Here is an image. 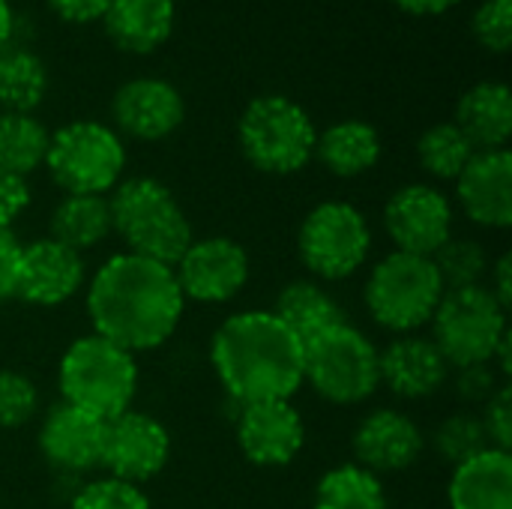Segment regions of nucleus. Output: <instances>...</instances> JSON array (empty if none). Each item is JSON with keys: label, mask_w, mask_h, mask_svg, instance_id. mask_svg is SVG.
I'll list each match as a JSON object with an SVG mask.
<instances>
[{"label": "nucleus", "mask_w": 512, "mask_h": 509, "mask_svg": "<svg viewBox=\"0 0 512 509\" xmlns=\"http://www.w3.org/2000/svg\"><path fill=\"white\" fill-rule=\"evenodd\" d=\"M354 462L372 474H399L420 462L426 435L414 417L393 408H375L360 420L351 438Z\"/></svg>", "instance_id": "17"}, {"label": "nucleus", "mask_w": 512, "mask_h": 509, "mask_svg": "<svg viewBox=\"0 0 512 509\" xmlns=\"http://www.w3.org/2000/svg\"><path fill=\"white\" fill-rule=\"evenodd\" d=\"M474 150H507L512 135V93L504 81H480L462 93L453 120Z\"/></svg>", "instance_id": "22"}, {"label": "nucleus", "mask_w": 512, "mask_h": 509, "mask_svg": "<svg viewBox=\"0 0 512 509\" xmlns=\"http://www.w3.org/2000/svg\"><path fill=\"white\" fill-rule=\"evenodd\" d=\"M111 228L126 243V252L174 267L189 249L192 225L177 204V195L153 177H129L108 195Z\"/></svg>", "instance_id": "3"}, {"label": "nucleus", "mask_w": 512, "mask_h": 509, "mask_svg": "<svg viewBox=\"0 0 512 509\" xmlns=\"http://www.w3.org/2000/svg\"><path fill=\"white\" fill-rule=\"evenodd\" d=\"M474 144L465 138V132L450 120V123H435L429 126L420 141H417V159L423 171L435 180H453L465 171V165L474 159Z\"/></svg>", "instance_id": "30"}, {"label": "nucleus", "mask_w": 512, "mask_h": 509, "mask_svg": "<svg viewBox=\"0 0 512 509\" xmlns=\"http://www.w3.org/2000/svg\"><path fill=\"white\" fill-rule=\"evenodd\" d=\"M303 384L330 405H363L381 387L375 342L351 321L306 339Z\"/></svg>", "instance_id": "6"}, {"label": "nucleus", "mask_w": 512, "mask_h": 509, "mask_svg": "<svg viewBox=\"0 0 512 509\" xmlns=\"http://www.w3.org/2000/svg\"><path fill=\"white\" fill-rule=\"evenodd\" d=\"M474 36L486 51L504 54L512 45V0H486L474 12Z\"/></svg>", "instance_id": "36"}, {"label": "nucleus", "mask_w": 512, "mask_h": 509, "mask_svg": "<svg viewBox=\"0 0 512 509\" xmlns=\"http://www.w3.org/2000/svg\"><path fill=\"white\" fill-rule=\"evenodd\" d=\"M111 114L123 135L135 141H162L180 129L186 117V102L171 81L144 75L117 87L111 99Z\"/></svg>", "instance_id": "18"}, {"label": "nucleus", "mask_w": 512, "mask_h": 509, "mask_svg": "<svg viewBox=\"0 0 512 509\" xmlns=\"http://www.w3.org/2000/svg\"><path fill=\"white\" fill-rule=\"evenodd\" d=\"M30 186L24 177L0 171V228H12V222L27 210Z\"/></svg>", "instance_id": "38"}, {"label": "nucleus", "mask_w": 512, "mask_h": 509, "mask_svg": "<svg viewBox=\"0 0 512 509\" xmlns=\"http://www.w3.org/2000/svg\"><path fill=\"white\" fill-rule=\"evenodd\" d=\"M60 402H69L102 423L129 411L138 393L135 354L120 345L87 333L78 336L60 357L57 366Z\"/></svg>", "instance_id": "4"}, {"label": "nucleus", "mask_w": 512, "mask_h": 509, "mask_svg": "<svg viewBox=\"0 0 512 509\" xmlns=\"http://www.w3.org/2000/svg\"><path fill=\"white\" fill-rule=\"evenodd\" d=\"M444 297V282L432 258L411 252H390L381 258L363 288L372 321L396 336L426 327Z\"/></svg>", "instance_id": "7"}, {"label": "nucleus", "mask_w": 512, "mask_h": 509, "mask_svg": "<svg viewBox=\"0 0 512 509\" xmlns=\"http://www.w3.org/2000/svg\"><path fill=\"white\" fill-rule=\"evenodd\" d=\"M39 414L36 384L15 369H0V429H24Z\"/></svg>", "instance_id": "34"}, {"label": "nucleus", "mask_w": 512, "mask_h": 509, "mask_svg": "<svg viewBox=\"0 0 512 509\" xmlns=\"http://www.w3.org/2000/svg\"><path fill=\"white\" fill-rule=\"evenodd\" d=\"M234 435L243 459L258 468L291 465L306 444V423L291 399L240 405L234 417Z\"/></svg>", "instance_id": "14"}, {"label": "nucleus", "mask_w": 512, "mask_h": 509, "mask_svg": "<svg viewBox=\"0 0 512 509\" xmlns=\"http://www.w3.org/2000/svg\"><path fill=\"white\" fill-rule=\"evenodd\" d=\"M378 372L381 384L393 396L405 402H420L435 396L450 381L453 369L429 336L405 333L396 336L384 351H378Z\"/></svg>", "instance_id": "20"}, {"label": "nucleus", "mask_w": 512, "mask_h": 509, "mask_svg": "<svg viewBox=\"0 0 512 509\" xmlns=\"http://www.w3.org/2000/svg\"><path fill=\"white\" fill-rule=\"evenodd\" d=\"M108 195H63L48 216V237L72 252H87L111 234Z\"/></svg>", "instance_id": "26"}, {"label": "nucleus", "mask_w": 512, "mask_h": 509, "mask_svg": "<svg viewBox=\"0 0 512 509\" xmlns=\"http://www.w3.org/2000/svg\"><path fill=\"white\" fill-rule=\"evenodd\" d=\"M45 168L66 195H108L126 168L123 138L99 120H72L51 132Z\"/></svg>", "instance_id": "8"}, {"label": "nucleus", "mask_w": 512, "mask_h": 509, "mask_svg": "<svg viewBox=\"0 0 512 509\" xmlns=\"http://www.w3.org/2000/svg\"><path fill=\"white\" fill-rule=\"evenodd\" d=\"M48 93V69L39 54L27 48L0 51V108L30 114Z\"/></svg>", "instance_id": "28"}, {"label": "nucleus", "mask_w": 512, "mask_h": 509, "mask_svg": "<svg viewBox=\"0 0 512 509\" xmlns=\"http://www.w3.org/2000/svg\"><path fill=\"white\" fill-rule=\"evenodd\" d=\"M432 450L438 453V459H444L450 468H459L471 459H477L480 453L492 450L489 435L483 429L480 414L474 411H456L447 420H441L432 432Z\"/></svg>", "instance_id": "32"}, {"label": "nucleus", "mask_w": 512, "mask_h": 509, "mask_svg": "<svg viewBox=\"0 0 512 509\" xmlns=\"http://www.w3.org/2000/svg\"><path fill=\"white\" fill-rule=\"evenodd\" d=\"M51 132L33 114L0 111V171L15 177H30L45 165Z\"/></svg>", "instance_id": "29"}, {"label": "nucleus", "mask_w": 512, "mask_h": 509, "mask_svg": "<svg viewBox=\"0 0 512 509\" xmlns=\"http://www.w3.org/2000/svg\"><path fill=\"white\" fill-rule=\"evenodd\" d=\"M450 509H512V456L486 450L477 459L453 468Z\"/></svg>", "instance_id": "23"}, {"label": "nucleus", "mask_w": 512, "mask_h": 509, "mask_svg": "<svg viewBox=\"0 0 512 509\" xmlns=\"http://www.w3.org/2000/svg\"><path fill=\"white\" fill-rule=\"evenodd\" d=\"M393 3L411 15H441V12L453 9L459 0H393Z\"/></svg>", "instance_id": "42"}, {"label": "nucleus", "mask_w": 512, "mask_h": 509, "mask_svg": "<svg viewBox=\"0 0 512 509\" xmlns=\"http://www.w3.org/2000/svg\"><path fill=\"white\" fill-rule=\"evenodd\" d=\"M210 366L234 405L291 399L303 387V342L270 309L237 312L216 327Z\"/></svg>", "instance_id": "2"}, {"label": "nucleus", "mask_w": 512, "mask_h": 509, "mask_svg": "<svg viewBox=\"0 0 512 509\" xmlns=\"http://www.w3.org/2000/svg\"><path fill=\"white\" fill-rule=\"evenodd\" d=\"M183 309L186 300L174 267L132 252L111 255L93 273L87 288L93 333L129 354L165 345L174 336Z\"/></svg>", "instance_id": "1"}, {"label": "nucleus", "mask_w": 512, "mask_h": 509, "mask_svg": "<svg viewBox=\"0 0 512 509\" xmlns=\"http://www.w3.org/2000/svg\"><path fill=\"white\" fill-rule=\"evenodd\" d=\"M315 159L333 177H360L381 159V135L366 120H339L318 132Z\"/></svg>", "instance_id": "24"}, {"label": "nucleus", "mask_w": 512, "mask_h": 509, "mask_svg": "<svg viewBox=\"0 0 512 509\" xmlns=\"http://www.w3.org/2000/svg\"><path fill=\"white\" fill-rule=\"evenodd\" d=\"M249 252L231 237H201L174 264L183 300L195 303H228L249 282Z\"/></svg>", "instance_id": "13"}, {"label": "nucleus", "mask_w": 512, "mask_h": 509, "mask_svg": "<svg viewBox=\"0 0 512 509\" xmlns=\"http://www.w3.org/2000/svg\"><path fill=\"white\" fill-rule=\"evenodd\" d=\"M387 489L378 474L360 468L357 462L330 468L318 486L312 509H387Z\"/></svg>", "instance_id": "27"}, {"label": "nucleus", "mask_w": 512, "mask_h": 509, "mask_svg": "<svg viewBox=\"0 0 512 509\" xmlns=\"http://www.w3.org/2000/svg\"><path fill=\"white\" fill-rule=\"evenodd\" d=\"M174 0H111L102 24L108 39L129 54H150L174 33Z\"/></svg>", "instance_id": "21"}, {"label": "nucleus", "mask_w": 512, "mask_h": 509, "mask_svg": "<svg viewBox=\"0 0 512 509\" xmlns=\"http://www.w3.org/2000/svg\"><path fill=\"white\" fill-rule=\"evenodd\" d=\"M168 459H171V435L156 417L129 408L105 423L99 468H105L108 477L141 486L159 477Z\"/></svg>", "instance_id": "11"}, {"label": "nucleus", "mask_w": 512, "mask_h": 509, "mask_svg": "<svg viewBox=\"0 0 512 509\" xmlns=\"http://www.w3.org/2000/svg\"><path fill=\"white\" fill-rule=\"evenodd\" d=\"M12 27H15L12 6H9V0H0V51L9 45V39H12Z\"/></svg>", "instance_id": "43"}, {"label": "nucleus", "mask_w": 512, "mask_h": 509, "mask_svg": "<svg viewBox=\"0 0 512 509\" xmlns=\"http://www.w3.org/2000/svg\"><path fill=\"white\" fill-rule=\"evenodd\" d=\"M450 381H453V396L465 408H483L501 390V384H507L492 363L459 366L450 372Z\"/></svg>", "instance_id": "35"}, {"label": "nucleus", "mask_w": 512, "mask_h": 509, "mask_svg": "<svg viewBox=\"0 0 512 509\" xmlns=\"http://www.w3.org/2000/svg\"><path fill=\"white\" fill-rule=\"evenodd\" d=\"M237 141L252 168L285 177L303 171L315 159L318 129L300 102L267 93L243 108Z\"/></svg>", "instance_id": "5"}, {"label": "nucleus", "mask_w": 512, "mask_h": 509, "mask_svg": "<svg viewBox=\"0 0 512 509\" xmlns=\"http://www.w3.org/2000/svg\"><path fill=\"white\" fill-rule=\"evenodd\" d=\"M69 509H153L150 498L141 486L114 480V477H99L90 480L84 486H78V492L72 495Z\"/></svg>", "instance_id": "33"}, {"label": "nucleus", "mask_w": 512, "mask_h": 509, "mask_svg": "<svg viewBox=\"0 0 512 509\" xmlns=\"http://www.w3.org/2000/svg\"><path fill=\"white\" fill-rule=\"evenodd\" d=\"M432 342L450 363V369L492 363L501 339L510 333L507 309L486 285L444 291L432 315Z\"/></svg>", "instance_id": "9"}, {"label": "nucleus", "mask_w": 512, "mask_h": 509, "mask_svg": "<svg viewBox=\"0 0 512 509\" xmlns=\"http://www.w3.org/2000/svg\"><path fill=\"white\" fill-rule=\"evenodd\" d=\"M483 429L489 435L492 450H512V390L510 384H501V390L480 408Z\"/></svg>", "instance_id": "37"}, {"label": "nucleus", "mask_w": 512, "mask_h": 509, "mask_svg": "<svg viewBox=\"0 0 512 509\" xmlns=\"http://www.w3.org/2000/svg\"><path fill=\"white\" fill-rule=\"evenodd\" d=\"M486 288L495 294V300H498L504 309H510V303H512V255L510 252H504L498 261H492V264H489Z\"/></svg>", "instance_id": "41"}, {"label": "nucleus", "mask_w": 512, "mask_h": 509, "mask_svg": "<svg viewBox=\"0 0 512 509\" xmlns=\"http://www.w3.org/2000/svg\"><path fill=\"white\" fill-rule=\"evenodd\" d=\"M105 423L69 402H57L39 423V453L63 477H84L102 462Z\"/></svg>", "instance_id": "16"}, {"label": "nucleus", "mask_w": 512, "mask_h": 509, "mask_svg": "<svg viewBox=\"0 0 512 509\" xmlns=\"http://www.w3.org/2000/svg\"><path fill=\"white\" fill-rule=\"evenodd\" d=\"M87 279L84 255L66 249L51 237H39L33 243H21L18 282L15 297L30 306H63L72 300Z\"/></svg>", "instance_id": "15"}, {"label": "nucleus", "mask_w": 512, "mask_h": 509, "mask_svg": "<svg viewBox=\"0 0 512 509\" xmlns=\"http://www.w3.org/2000/svg\"><path fill=\"white\" fill-rule=\"evenodd\" d=\"M432 264L444 282V291H459V288H474V285H486L489 276V252L483 249L480 240L474 237H450L435 255Z\"/></svg>", "instance_id": "31"}, {"label": "nucleus", "mask_w": 512, "mask_h": 509, "mask_svg": "<svg viewBox=\"0 0 512 509\" xmlns=\"http://www.w3.org/2000/svg\"><path fill=\"white\" fill-rule=\"evenodd\" d=\"M384 231L396 252L432 258L453 237L450 198L429 183H408L387 198Z\"/></svg>", "instance_id": "12"}, {"label": "nucleus", "mask_w": 512, "mask_h": 509, "mask_svg": "<svg viewBox=\"0 0 512 509\" xmlns=\"http://www.w3.org/2000/svg\"><path fill=\"white\" fill-rule=\"evenodd\" d=\"M270 312L300 342H306V339H312V336H318V333H324V330H330V327H336L342 321H348L345 309L339 306V300L321 282H315V279H294V282H288L279 291V297H276Z\"/></svg>", "instance_id": "25"}, {"label": "nucleus", "mask_w": 512, "mask_h": 509, "mask_svg": "<svg viewBox=\"0 0 512 509\" xmlns=\"http://www.w3.org/2000/svg\"><path fill=\"white\" fill-rule=\"evenodd\" d=\"M456 198L465 216L492 231L512 225V156L510 150H477L456 177Z\"/></svg>", "instance_id": "19"}, {"label": "nucleus", "mask_w": 512, "mask_h": 509, "mask_svg": "<svg viewBox=\"0 0 512 509\" xmlns=\"http://www.w3.org/2000/svg\"><path fill=\"white\" fill-rule=\"evenodd\" d=\"M372 252V228L348 201H324L312 207L297 231L300 264L315 282H339L354 276Z\"/></svg>", "instance_id": "10"}, {"label": "nucleus", "mask_w": 512, "mask_h": 509, "mask_svg": "<svg viewBox=\"0 0 512 509\" xmlns=\"http://www.w3.org/2000/svg\"><path fill=\"white\" fill-rule=\"evenodd\" d=\"M18 261H21V243L12 234V228H0V303L15 297L18 282Z\"/></svg>", "instance_id": "39"}, {"label": "nucleus", "mask_w": 512, "mask_h": 509, "mask_svg": "<svg viewBox=\"0 0 512 509\" xmlns=\"http://www.w3.org/2000/svg\"><path fill=\"white\" fill-rule=\"evenodd\" d=\"M111 0H48V6L72 24H90V21H102L105 9Z\"/></svg>", "instance_id": "40"}]
</instances>
